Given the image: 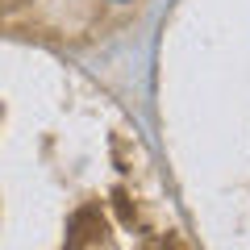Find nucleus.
Masks as SVG:
<instances>
[{"label":"nucleus","mask_w":250,"mask_h":250,"mask_svg":"<svg viewBox=\"0 0 250 250\" xmlns=\"http://www.w3.org/2000/svg\"><path fill=\"white\" fill-rule=\"evenodd\" d=\"M117 4H129V0H117Z\"/></svg>","instance_id":"nucleus-1"}]
</instances>
